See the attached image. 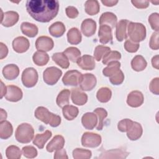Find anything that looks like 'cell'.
Returning <instances> with one entry per match:
<instances>
[{
    "mask_svg": "<svg viewBox=\"0 0 159 159\" xmlns=\"http://www.w3.org/2000/svg\"><path fill=\"white\" fill-rule=\"evenodd\" d=\"M63 53L70 60L73 62H76L81 55V52L80 50L75 47H68Z\"/></svg>",
    "mask_w": 159,
    "mask_h": 159,
    "instance_id": "obj_37",
    "label": "cell"
},
{
    "mask_svg": "<svg viewBox=\"0 0 159 159\" xmlns=\"http://www.w3.org/2000/svg\"><path fill=\"white\" fill-rule=\"evenodd\" d=\"M152 2L153 3V4H158V1H156V2H153V1H152Z\"/></svg>",
    "mask_w": 159,
    "mask_h": 159,
    "instance_id": "obj_59",
    "label": "cell"
},
{
    "mask_svg": "<svg viewBox=\"0 0 159 159\" xmlns=\"http://www.w3.org/2000/svg\"><path fill=\"white\" fill-rule=\"evenodd\" d=\"M38 73L37 70L32 67L25 68L22 73V82L27 88L34 87L38 81Z\"/></svg>",
    "mask_w": 159,
    "mask_h": 159,
    "instance_id": "obj_5",
    "label": "cell"
},
{
    "mask_svg": "<svg viewBox=\"0 0 159 159\" xmlns=\"http://www.w3.org/2000/svg\"><path fill=\"white\" fill-rule=\"evenodd\" d=\"M62 112L64 117L66 120H72L78 116L79 110L78 108L76 106L68 104L63 107Z\"/></svg>",
    "mask_w": 159,
    "mask_h": 159,
    "instance_id": "obj_30",
    "label": "cell"
},
{
    "mask_svg": "<svg viewBox=\"0 0 159 159\" xmlns=\"http://www.w3.org/2000/svg\"><path fill=\"white\" fill-rule=\"evenodd\" d=\"M147 65V62L142 55H138L135 56L131 61V66L136 71H143Z\"/></svg>",
    "mask_w": 159,
    "mask_h": 159,
    "instance_id": "obj_29",
    "label": "cell"
},
{
    "mask_svg": "<svg viewBox=\"0 0 159 159\" xmlns=\"http://www.w3.org/2000/svg\"><path fill=\"white\" fill-rule=\"evenodd\" d=\"M21 154L19 148L16 145H10L6 150V155L8 159H19Z\"/></svg>",
    "mask_w": 159,
    "mask_h": 159,
    "instance_id": "obj_40",
    "label": "cell"
},
{
    "mask_svg": "<svg viewBox=\"0 0 159 159\" xmlns=\"http://www.w3.org/2000/svg\"><path fill=\"white\" fill-rule=\"evenodd\" d=\"M34 115L37 119L53 127H58L61 123V117L59 116L50 112L48 109L43 106L38 107L35 111Z\"/></svg>",
    "mask_w": 159,
    "mask_h": 159,
    "instance_id": "obj_2",
    "label": "cell"
},
{
    "mask_svg": "<svg viewBox=\"0 0 159 159\" xmlns=\"http://www.w3.org/2000/svg\"><path fill=\"white\" fill-rule=\"evenodd\" d=\"M158 61H159V56L158 55H157L154 57H153V58H152V64L153 68L158 70L159 67V63H158Z\"/></svg>",
    "mask_w": 159,
    "mask_h": 159,
    "instance_id": "obj_56",
    "label": "cell"
},
{
    "mask_svg": "<svg viewBox=\"0 0 159 159\" xmlns=\"http://www.w3.org/2000/svg\"><path fill=\"white\" fill-rule=\"evenodd\" d=\"M81 30L86 37H91L95 34L96 23L92 19H84L81 23Z\"/></svg>",
    "mask_w": 159,
    "mask_h": 159,
    "instance_id": "obj_19",
    "label": "cell"
},
{
    "mask_svg": "<svg viewBox=\"0 0 159 159\" xmlns=\"http://www.w3.org/2000/svg\"><path fill=\"white\" fill-rule=\"evenodd\" d=\"M70 91L69 89H65L61 91L58 94L56 99L57 104L60 107H63L69 104Z\"/></svg>",
    "mask_w": 159,
    "mask_h": 159,
    "instance_id": "obj_35",
    "label": "cell"
},
{
    "mask_svg": "<svg viewBox=\"0 0 159 159\" xmlns=\"http://www.w3.org/2000/svg\"><path fill=\"white\" fill-rule=\"evenodd\" d=\"M4 96L9 101L17 102L22 98L23 93L20 88L18 86L15 85H8L7 86V92Z\"/></svg>",
    "mask_w": 159,
    "mask_h": 159,
    "instance_id": "obj_11",
    "label": "cell"
},
{
    "mask_svg": "<svg viewBox=\"0 0 159 159\" xmlns=\"http://www.w3.org/2000/svg\"><path fill=\"white\" fill-rule=\"evenodd\" d=\"M13 132L12 124L7 120L1 121L0 122V138L1 139H7Z\"/></svg>",
    "mask_w": 159,
    "mask_h": 159,
    "instance_id": "obj_28",
    "label": "cell"
},
{
    "mask_svg": "<svg viewBox=\"0 0 159 159\" xmlns=\"http://www.w3.org/2000/svg\"><path fill=\"white\" fill-rule=\"evenodd\" d=\"M117 16L112 12H106L101 14L99 18L100 25H107L111 29L114 28L117 24Z\"/></svg>",
    "mask_w": 159,
    "mask_h": 159,
    "instance_id": "obj_24",
    "label": "cell"
},
{
    "mask_svg": "<svg viewBox=\"0 0 159 159\" xmlns=\"http://www.w3.org/2000/svg\"><path fill=\"white\" fill-rule=\"evenodd\" d=\"M94 113L96 114L98 120V124L96 125V129L98 130H101L104 126V119L107 116V112L102 107H98L94 109Z\"/></svg>",
    "mask_w": 159,
    "mask_h": 159,
    "instance_id": "obj_39",
    "label": "cell"
},
{
    "mask_svg": "<svg viewBox=\"0 0 159 159\" xmlns=\"http://www.w3.org/2000/svg\"><path fill=\"white\" fill-rule=\"evenodd\" d=\"M130 21L127 19H121L116 24V36L119 42H122L124 39H127V27Z\"/></svg>",
    "mask_w": 159,
    "mask_h": 159,
    "instance_id": "obj_20",
    "label": "cell"
},
{
    "mask_svg": "<svg viewBox=\"0 0 159 159\" xmlns=\"http://www.w3.org/2000/svg\"><path fill=\"white\" fill-rule=\"evenodd\" d=\"M8 53V48L7 46L2 42L0 43V59L5 58Z\"/></svg>",
    "mask_w": 159,
    "mask_h": 159,
    "instance_id": "obj_54",
    "label": "cell"
},
{
    "mask_svg": "<svg viewBox=\"0 0 159 159\" xmlns=\"http://www.w3.org/2000/svg\"><path fill=\"white\" fill-rule=\"evenodd\" d=\"M97 83L96 76L91 73H86L82 75L81 80L80 83V88L83 91H91L95 86Z\"/></svg>",
    "mask_w": 159,
    "mask_h": 159,
    "instance_id": "obj_9",
    "label": "cell"
},
{
    "mask_svg": "<svg viewBox=\"0 0 159 159\" xmlns=\"http://www.w3.org/2000/svg\"><path fill=\"white\" fill-rule=\"evenodd\" d=\"M150 91L154 94L158 95L159 94V78L158 77L153 78L149 85Z\"/></svg>",
    "mask_w": 159,
    "mask_h": 159,
    "instance_id": "obj_50",
    "label": "cell"
},
{
    "mask_svg": "<svg viewBox=\"0 0 159 159\" xmlns=\"http://www.w3.org/2000/svg\"><path fill=\"white\" fill-rule=\"evenodd\" d=\"M102 141L100 135L93 132H84L81 137V144L84 147L96 148Z\"/></svg>",
    "mask_w": 159,
    "mask_h": 159,
    "instance_id": "obj_7",
    "label": "cell"
},
{
    "mask_svg": "<svg viewBox=\"0 0 159 159\" xmlns=\"http://www.w3.org/2000/svg\"><path fill=\"white\" fill-rule=\"evenodd\" d=\"M67 39L70 44L77 45L81 42L82 39L81 32L77 28L73 27L67 33Z\"/></svg>",
    "mask_w": 159,
    "mask_h": 159,
    "instance_id": "obj_31",
    "label": "cell"
},
{
    "mask_svg": "<svg viewBox=\"0 0 159 159\" xmlns=\"http://www.w3.org/2000/svg\"><path fill=\"white\" fill-rule=\"evenodd\" d=\"M48 30L50 35L53 37H60L64 34L66 28L63 22L58 21L52 24L49 27Z\"/></svg>",
    "mask_w": 159,
    "mask_h": 159,
    "instance_id": "obj_27",
    "label": "cell"
},
{
    "mask_svg": "<svg viewBox=\"0 0 159 159\" xmlns=\"http://www.w3.org/2000/svg\"><path fill=\"white\" fill-rule=\"evenodd\" d=\"M20 29L22 32L29 37H34L38 34V27L34 24L24 22L21 24Z\"/></svg>",
    "mask_w": 159,
    "mask_h": 159,
    "instance_id": "obj_26",
    "label": "cell"
},
{
    "mask_svg": "<svg viewBox=\"0 0 159 159\" xmlns=\"http://www.w3.org/2000/svg\"><path fill=\"white\" fill-rule=\"evenodd\" d=\"M0 120L3 121L5 120L7 118V113L3 109H1V112H0Z\"/></svg>",
    "mask_w": 159,
    "mask_h": 159,
    "instance_id": "obj_58",
    "label": "cell"
},
{
    "mask_svg": "<svg viewBox=\"0 0 159 159\" xmlns=\"http://www.w3.org/2000/svg\"><path fill=\"white\" fill-rule=\"evenodd\" d=\"M7 92V86H6L3 82L1 81V99L3 98L4 96L6 95Z\"/></svg>",
    "mask_w": 159,
    "mask_h": 159,
    "instance_id": "obj_57",
    "label": "cell"
},
{
    "mask_svg": "<svg viewBox=\"0 0 159 159\" xmlns=\"http://www.w3.org/2000/svg\"><path fill=\"white\" fill-rule=\"evenodd\" d=\"M62 75V71L55 66L47 68L43 73V78L45 83L48 85L56 84Z\"/></svg>",
    "mask_w": 159,
    "mask_h": 159,
    "instance_id": "obj_6",
    "label": "cell"
},
{
    "mask_svg": "<svg viewBox=\"0 0 159 159\" xmlns=\"http://www.w3.org/2000/svg\"><path fill=\"white\" fill-rule=\"evenodd\" d=\"M26 9L30 16L40 22H48L56 17L59 10L57 0H29Z\"/></svg>",
    "mask_w": 159,
    "mask_h": 159,
    "instance_id": "obj_1",
    "label": "cell"
},
{
    "mask_svg": "<svg viewBox=\"0 0 159 159\" xmlns=\"http://www.w3.org/2000/svg\"><path fill=\"white\" fill-rule=\"evenodd\" d=\"M134 121L129 119H124L119 122L117 124V128L119 131L122 132H126L130 127L132 125Z\"/></svg>",
    "mask_w": 159,
    "mask_h": 159,
    "instance_id": "obj_47",
    "label": "cell"
},
{
    "mask_svg": "<svg viewBox=\"0 0 159 159\" xmlns=\"http://www.w3.org/2000/svg\"><path fill=\"white\" fill-rule=\"evenodd\" d=\"M22 152L24 156L28 158H33L37 155V150L33 146H25L22 148Z\"/></svg>",
    "mask_w": 159,
    "mask_h": 159,
    "instance_id": "obj_46",
    "label": "cell"
},
{
    "mask_svg": "<svg viewBox=\"0 0 159 159\" xmlns=\"http://www.w3.org/2000/svg\"><path fill=\"white\" fill-rule=\"evenodd\" d=\"M112 96V91L107 87L101 88L96 93V98L98 100L102 103L108 102Z\"/></svg>",
    "mask_w": 159,
    "mask_h": 159,
    "instance_id": "obj_36",
    "label": "cell"
},
{
    "mask_svg": "<svg viewBox=\"0 0 159 159\" xmlns=\"http://www.w3.org/2000/svg\"><path fill=\"white\" fill-rule=\"evenodd\" d=\"M110 82L114 85H119L122 84L124 80V75L120 70H119L117 72L110 76L109 77Z\"/></svg>",
    "mask_w": 159,
    "mask_h": 159,
    "instance_id": "obj_44",
    "label": "cell"
},
{
    "mask_svg": "<svg viewBox=\"0 0 159 159\" xmlns=\"http://www.w3.org/2000/svg\"><path fill=\"white\" fill-rule=\"evenodd\" d=\"M144 98L143 94L137 90L131 91L127 96V103L132 107H138L143 102Z\"/></svg>",
    "mask_w": 159,
    "mask_h": 159,
    "instance_id": "obj_13",
    "label": "cell"
},
{
    "mask_svg": "<svg viewBox=\"0 0 159 159\" xmlns=\"http://www.w3.org/2000/svg\"><path fill=\"white\" fill-rule=\"evenodd\" d=\"M54 158L55 159H58V158H68V157L67 156L66 150L65 149H60V150H56L55 154H54Z\"/></svg>",
    "mask_w": 159,
    "mask_h": 159,
    "instance_id": "obj_53",
    "label": "cell"
},
{
    "mask_svg": "<svg viewBox=\"0 0 159 159\" xmlns=\"http://www.w3.org/2000/svg\"><path fill=\"white\" fill-rule=\"evenodd\" d=\"M81 123L85 129L92 130L98 124V117L94 112H86L81 117Z\"/></svg>",
    "mask_w": 159,
    "mask_h": 159,
    "instance_id": "obj_16",
    "label": "cell"
},
{
    "mask_svg": "<svg viewBox=\"0 0 159 159\" xmlns=\"http://www.w3.org/2000/svg\"><path fill=\"white\" fill-rule=\"evenodd\" d=\"M53 46L54 43L52 39L47 36H40L35 42V47L38 51L48 52L53 48Z\"/></svg>",
    "mask_w": 159,
    "mask_h": 159,
    "instance_id": "obj_10",
    "label": "cell"
},
{
    "mask_svg": "<svg viewBox=\"0 0 159 159\" xmlns=\"http://www.w3.org/2000/svg\"><path fill=\"white\" fill-rule=\"evenodd\" d=\"M132 4L138 9H145L149 6V1H131Z\"/></svg>",
    "mask_w": 159,
    "mask_h": 159,
    "instance_id": "obj_52",
    "label": "cell"
},
{
    "mask_svg": "<svg viewBox=\"0 0 159 159\" xmlns=\"http://www.w3.org/2000/svg\"><path fill=\"white\" fill-rule=\"evenodd\" d=\"M127 32L130 40L135 43L143 41L146 37V28L142 23L129 22Z\"/></svg>",
    "mask_w": 159,
    "mask_h": 159,
    "instance_id": "obj_3",
    "label": "cell"
},
{
    "mask_svg": "<svg viewBox=\"0 0 159 159\" xmlns=\"http://www.w3.org/2000/svg\"><path fill=\"white\" fill-rule=\"evenodd\" d=\"M92 153L89 150L77 148L73 151V157L75 159H89Z\"/></svg>",
    "mask_w": 159,
    "mask_h": 159,
    "instance_id": "obj_42",
    "label": "cell"
},
{
    "mask_svg": "<svg viewBox=\"0 0 159 159\" xmlns=\"http://www.w3.org/2000/svg\"><path fill=\"white\" fill-rule=\"evenodd\" d=\"M76 63L79 67L84 70H93L96 65L94 58L89 55H84L80 57Z\"/></svg>",
    "mask_w": 159,
    "mask_h": 159,
    "instance_id": "obj_17",
    "label": "cell"
},
{
    "mask_svg": "<svg viewBox=\"0 0 159 159\" xmlns=\"http://www.w3.org/2000/svg\"><path fill=\"white\" fill-rule=\"evenodd\" d=\"M127 136L130 140H137L142 135L143 129L140 124L137 122H133L132 125L126 132Z\"/></svg>",
    "mask_w": 159,
    "mask_h": 159,
    "instance_id": "obj_21",
    "label": "cell"
},
{
    "mask_svg": "<svg viewBox=\"0 0 159 159\" xmlns=\"http://www.w3.org/2000/svg\"><path fill=\"white\" fill-rule=\"evenodd\" d=\"M98 37L99 42L102 44H106L112 40V29L107 25H100Z\"/></svg>",
    "mask_w": 159,
    "mask_h": 159,
    "instance_id": "obj_18",
    "label": "cell"
},
{
    "mask_svg": "<svg viewBox=\"0 0 159 159\" xmlns=\"http://www.w3.org/2000/svg\"><path fill=\"white\" fill-rule=\"evenodd\" d=\"M101 2L106 6L112 7L117 4L118 1L117 0H102Z\"/></svg>",
    "mask_w": 159,
    "mask_h": 159,
    "instance_id": "obj_55",
    "label": "cell"
},
{
    "mask_svg": "<svg viewBox=\"0 0 159 159\" xmlns=\"http://www.w3.org/2000/svg\"><path fill=\"white\" fill-rule=\"evenodd\" d=\"M82 75L78 70H69L65 73L62 78V82L66 86H76L80 84Z\"/></svg>",
    "mask_w": 159,
    "mask_h": 159,
    "instance_id": "obj_8",
    "label": "cell"
},
{
    "mask_svg": "<svg viewBox=\"0 0 159 159\" xmlns=\"http://www.w3.org/2000/svg\"><path fill=\"white\" fill-rule=\"evenodd\" d=\"M159 14L157 12L151 14L148 17V22L153 30L158 32L159 30Z\"/></svg>",
    "mask_w": 159,
    "mask_h": 159,
    "instance_id": "obj_45",
    "label": "cell"
},
{
    "mask_svg": "<svg viewBox=\"0 0 159 159\" xmlns=\"http://www.w3.org/2000/svg\"><path fill=\"white\" fill-rule=\"evenodd\" d=\"M150 47L153 50H158L159 48L158 45V32H153L150 37L149 42Z\"/></svg>",
    "mask_w": 159,
    "mask_h": 159,
    "instance_id": "obj_49",
    "label": "cell"
},
{
    "mask_svg": "<svg viewBox=\"0 0 159 159\" xmlns=\"http://www.w3.org/2000/svg\"><path fill=\"white\" fill-rule=\"evenodd\" d=\"M30 47L29 40L22 36L15 38L12 41V48L17 53H24L26 52Z\"/></svg>",
    "mask_w": 159,
    "mask_h": 159,
    "instance_id": "obj_14",
    "label": "cell"
},
{
    "mask_svg": "<svg viewBox=\"0 0 159 159\" xmlns=\"http://www.w3.org/2000/svg\"><path fill=\"white\" fill-rule=\"evenodd\" d=\"M85 12L90 15L93 16L97 14L99 12L100 6L98 1L96 0H88L84 3Z\"/></svg>",
    "mask_w": 159,
    "mask_h": 159,
    "instance_id": "obj_34",
    "label": "cell"
},
{
    "mask_svg": "<svg viewBox=\"0 0 159 159\" xmlns=\"http://www.w3.org/2000/svg\"><path fill=\"white\" fill-rule=\"evenodd\" d=\"M1 11L2 13L1 24L3 26L7 27H12L15 25L19 20V16L17 12L10 11L2 14V11L1 9Z\"/></svg>",
    "mask_w": 159,
    "mask_h": 159,
    "instance_id": "obj_12",
    "label": "cell"
},
{
    "mask_svg": "<svg viewBox=\"0 0 159 159\" xmlns=\"http://www.w3.org/2000/svg\"><path fill=\"white\" fill-rule=\"evenodd\" d=\"M71 98L73 104L78 106H83L88 101V96L84 93L81 89L73 88L71 89Z\"/></svg>",
    "mask_w": 159,
    "mask_h": 159,
    "instance_id": "obj_15",
    "label": "cell"
},
{
    "mask_svg": "<svg viewBox=\"0 0 159 159\" xmlns=\"http://www.w3.org/2000/svg\"><path fill=\"white\" fill-rule=\"evenodd\" d=\"M34 63L37 66H44L47 64L49 61V56L48 55L41 51H37L35 52L32 57Z\"/></svg>",
    "mask_w": 159,
    "mask_h": 159,
    "instance_id": "obj_32",
    "label": "cell"
},
{
    "mask_svg": "<svg viewBox=\"0 0 159 159\" xmlns=\"http://www.w3.org/2000/svg\"><path fill=\"white\" fill-rule=\"evenodd\" d=\"M64 145L65 139L63 137L60 135H57L47 144L46 149L48 152H53L54 151L63 148Z\"/></svg>",
    "mask_w": 159,
    "mask_h": 159,
    "instance_id": "obj_22",
    "label": "cell"
},
{
    "mask_svg": "<svg viewBox=\"0 0 159 159\" xmlns=\"http://www.w3.org/2000/svg\"><path fill=\"white\" fill-rule=\"evenodd\" d=\"M121 58V54L118 51H111L107 52L102 57V63L107 65L112 61H117Z\"/></svg>",
    "mask_w": 159,
    "mask_h": 159,
    "instance_id": "obj_41",
    "label": "cell"
},
{
    "mask_svg": "<svg viewBox=\"0 0 159 159\" xmlns=\"http://www.w3.org/2000/svg\"><path fill=\"white\" fill-rule=\"evenodd\" d=\"M66 16L70 19H75L78 16V11L74 6H68L65 9Z\"/></svg>",
    "mask_w": 159,
    "mask_h": 159,
    "instance_id": "obj_51",
    "label": "cell"
},
{
    "mask_svg": "<svg viewBox=\"0 0 159 159\" xmlns=\"http://www.w3.org/2000/svg\"><path fill=\"white\" fill-rule=\"evenodd\" d=\"M3 76L7 80L16 79L19 75V68L14 64H9L6 65L2 69Z\"/></svg>",
    "mask_w": 159,
    "mask_h": 159,
    "instance_id": "obj_23",
    "label": "cell"
},
{
    "mask_svg": "<svg viewBox=\"0 0 159 159\" xmlns=\"http://www.w3.org/2000/svg\"><path fill=\"white\" fill-rule=\"evenodd\" d=\"M139 47H140V45L139 43L134 42L130 39L127 40L124 43V48L127 52L129 53L136 52L138 50Z\"/></svg>",
    "mask_w": 159,
    "mask_h": 159,
    "instance_id": "obj_48",
    "label": "cell"
},
{
    "mask_svg": "<svg viewBox=\"0 0 159 159\" xmlns=\"http://www.w3.org/2000/svg\"><path fill=\"white\" fill-rule=\"evenodd\" d=\"M111 50L109 47H106L103 45H98L94 52V57L96 61H99L104 55L108 52Z\"/></svg>",
    "mask_w": 159,
    "mask_h": 159,
    "instance_id": "obj_43",
    "label": "cell"
},
{
    "mask_svg": "<svg viewBox=\"0 0 159 159\" xmlns=\"http://www.w3.org/2000/svg\"><path fill=\"white\" fill-rule=\"evenodd\" d=\"M34 130L32 126L27 123L20 124L15 132L16 139L20 143H29L34 138Z\"/></svg>",
    "mask_w": 159,
    "mask_h": 159,
    "instance_id": "obj_4",
    "label": "cell"
},
{
    "mask_svg": "<svg viewBox=\"0 0 159 159\" xmlns=\"http://www.w3.org/2000/svg\"><path fill=\"white\" fill-rule=\"evenodd\" d=\"M120 63L118 61H112L107 64V66L102 70V73L105 76L109 77L119 70H120Z\"/></svg>",
    "mask_w": 159,
    "mask_h": 159,
    "instance_id": "obj_38",
    "label": "cell"
},
{
    "mask_svg": "<svg viewBox=\"0 0 159 159\" xmlns=\"http://www.w3.org/2000/svg\"><path fill=\"white\" fill-rule=\"evenodd\" d=\"M52 135V133L50 130H46L43 134H37L35 138L33 139V144L36 145L39 148L42 149L44 147L45 144L48 141V139Z\"/></svg>",
    "mask_w": 159,
    "mask_h": 159,
    "instance_id": "obj_25",
    "label": "cell"
},
{
    "mask_svg": "<svg viewBox=\"0 0 159 159\" xmlns=\"http://www.w3.org/2000/svg\"><path fill=\"white\" fill-rule=\"evenodd\" d=\"M52 60L55 61L57 65L60 66L61 68L66 69L70 66V62L68 58L66 57V55L61 52H58L53 54Z\"/></svg>",
    "mask_w": 159,
    "mask_h": 159,
    "instance_id": "obj_33",
    "label": "cell"
}]
</instances>
